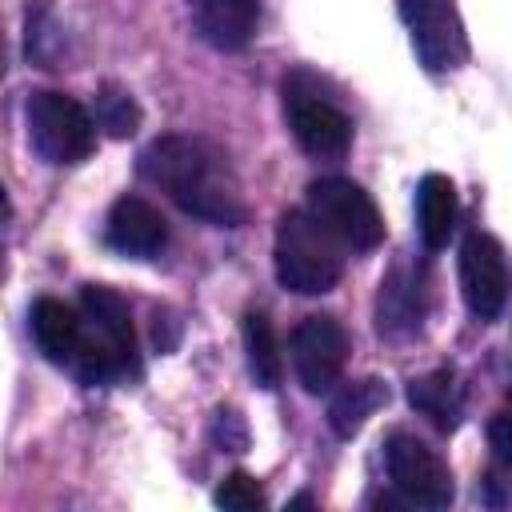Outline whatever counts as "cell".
Returning <instances> with one entry per match:
<instances>
[{"instance_id":"1","label":"cell","mask_w":512,"mask_h":512,"mask_svg":"<svg viewBox=\"0 0 512 512\" xmlns=\"http://www.w3.org/2000/svg\"><path fill=\"white\" fill-rule=\"evenodd\" d=\"M140 172L196 220H208L216 228H236L248 220V204L228 156L200 136L152 140L140 152Z\"/></svg>"},{"instance_id":"2","label":"cell","mask_w":512,"mask_h":512,"mask_svg":"<svg viewBox=\"0 0 512 512\" xmlns=\"http://www.w3.org/2000/svg\"><path fill=\"white\" fill-rule=\"evenodd\" d=\"M340 240L308 212L292 208L276 224V244H272V264L276 280L296 292V296H324L340 284L344 260H340Z\"/></svg>"},{"instance_id":"3","label":"cell","mask_w":512,"mask_h":512,"mask_svg":"<svg viewBox=\"0 0 512 512\" xmlns=\"http://www.w3.org/2000/svg\"><path fill=\"white\" fill-rule=\"evenodd\" d=\"M28 116V140L44 164H80L88 160L96 144V116H88L84 104H76L64 92H32L24 104Z\"/></svg>"},{"instance_id":"4","label":"cell","mask_w":512,"mask_h":512,"mask_svg":"<svg viewBox=\"0 0 512 512\" xmlns=\"http://www.w3.org/2000/svg\"><path fill=\"white\" fill-rule=\"evenodd\" d=\"M308 212L356 252H372L384 240V216L376 200L348 176H320L308 184Z\"/></svg>"},{"instance_id":"5","label":"cell","mask_w":512,"mask_h":512,"mask_svg":"<svg viewBox=\"0 0 512 512\" xmlns=\"http://www.w3.org/2000/svg\"><path fill=\"white\" fill-rule=\"evenodd\" d=\"M384 464L396 492L420 508H448L456 496L448 464L412 432H392L384 440Z\"/></svg>"},{"instance_id":"6","label":"cell","mask_w":512,"mask_h":512,"mask_svg":"<svg viewBox=\"0 0 512 512\" xmlns=\"http://www.w3.org/2000/svg\"><path fill=\"white\" fill-rule=\"evenodd\" d=\"M508 288L512 272L500 240L488 232H468L460 244V292L468 312L476 320H496L508 304Z\"/></svg>"},{"instance_id":"7","label":"cell","mask_w":512,"mask_h":512,"mask_svg":"<svg viewBox=\"0 0 512 512\" xmlns=\"http://www.w3.org/2000/svg\"><path fill=\"white\" fill-rule=\"evenodd\" d=\"M400 16L412 32V48L432 72H452L468 56V36L452 0H400Z\"/></svg>"},{"instance_id":"8","label":"cell","mask_w":512,"mask_h":512,"mask_svg":"<svg viewBox=\"0 0 512 512\" xmlns=\"http://www.w3.org/2000/svg\"><path fill=\"white\" fill-rule=\"evenodd\" d=\"M348 364V332L336 316H304L292 328V368L304 392H328Z\"/></svg>"},{"instance_id":"9","label":"cell","mask_w":512,"mask_h":512,"mask_svg":"<svg viewBox=\"0 0 512 512\" xmlns=\"http://www.w3.org/2000/svg\"><path fill=\"white\" fill-rule=\"evenodd\" d=\"M284 112H288V128L296 136V144L316 156V160H336L348 152L352 144V120L328 104L324 96L300 92L296 84H284Z\"/></svg>"},{"instance_id":"10","label":"cell","mask_w":512,"mask_h":512,"mask_svg":"<svg viewBox=\"0 0 512 512\" xmlns=\"http://www.w3.org/2000/svg\"><path fill=\"white\" fill-rule=\"evenodd\" d=\"M104 236H108V244L116 252L136 256V260H148V256H156L168 244V224H164L160 208H152L144 196H120L108 208Z\"/></svg>"},{"instance_id":"11","label":"cell","mask_w":512,"mask_h":512,"mask_svg":"<svg viewBox=\"0 0 512 512\" xmlns=\"http://www.w3.org/2000/svg\"><path fill=\"white\" fill-rule=\"evenodd\" d=\"M80 308H84V320L92 324V332L128 364V372H136V328H132V312L124 304V296L108 284H84Z\"/></svg>"},{"instance_id":"12","label":"cell","mask_w":512,"mask_h":512,"mask_svg":"<svg viewBox=\"0 0 512 512\" xmlns=\"http://www.w3.org/2000/svg\"><path fill=\"white\" fill-rule=\"evenodd\" d=\"M192 24L204 44L220 52H240L260 24V4L256 0H196Z\"/></svg>"},{"instance_id":"13","label":"cell","mask_w":512,"mask_h":512,"mask_svg":"<svg viewBox=\"0 0 512 512\" xmlns=\"http://www.w3.org/2000/svg\"><path fill=\"white\" fill-rule=\"evenodd\" d=\"M32 336H36V348L52 364H64V368H72L80 348H84V324L56 296H40L32 304Z\"/></svg>"},{"instance_id":"14","label":"cell","mask_w":512,"mask_h":512,"mask_svg":"<svg viewBox=\"0 0 512 512\" xmlns=\"http://www.w3.org/2000/svg\"><path fill=\"white\" fill-rule=\"evenodd\" d=\"M456 216H460L456 184L440 172H428L416 188V224H420V240L428 252L448 248V240L456 232Z\"/></svg>"},{"instance_id":"15","label":"cell","mask_w":512,"mask_h":512,"mask_svg":"<svg viewBox=\"0 0 512 512\" xmlns=\"http://www.w3.org/2000/svg\"><path fill=\"white\" fill-rule=\"evenodd\" d=\"M384 404H388V384L384 380H376V376L352 380L340 392H332V400H328V424H332V432L340 440H352L368 424V416L376 408H384Z\"/></svg>"},{"instance_id":"16","label":"cell","mask_w":512,"mask_h":512,"mask_svg":"<svg viewBox=\"0 0 512 512\" xmlns=\"http://www.w3.org/2000/svg\"><path fill=\"white\" fill-rule=\"evenodd\" d=\"M408 400L416 412H424L440 432H452L460 424V388H456V376L452 368H440V372H428L420 380L408 384Z\"/></svg>"},{"instance_id":"17","label":"cell","mask_w":512,"mask_h":512,"mask_svg":"<svg viewBox=\"0 0 512 512\" xmlns=\"http://www.w3.org/2000/svg\"><path fill=\"white\" fill-rule=\"evenodd\" d=\"M244 352H248V372L256 376L260 388H276L284 376V356L276 328L264 312H244Z\"/></svg>"},{"instance_id":"18","label":"cell","mask_w":512,"mask_h":512,"mask_svg":"<svg viewBox=\"0 0 512 512\" xmlns=\"http://www.w3.org/2000/svg\"><path fill=\"white\" fill-rule=\"evenodd\" d=\"M96 124L112 136V140H128L140 128V104L132 100V92H124L120 84H104L96 92Z\"/></svg>"},{"instance_id":"19","label":"cell","mask_w":512,"mask_h":512,"mask_svg":"<svg viewBox=\"0 0 512 512\" xmlns=\"http://www.w3.org/2000/svg\"><path fill=\"white\" fill-rule=\"evenodd\" d=\"M216 504H220V508H232V512H256V508H264V488L256 484V476L232 472V476H224V484L216 488Z\"/></svg>"},{"instance_id":"20","label":"cell","mask_w":512,"mask_h":512,"mask_svg":"<svg viewBox=\"0 0 512 512\" xmlns=\"http://www.w3.org/2000/svg\"><path fill=\"white\" fill-rule=\"evenodd\" d=\"M212 440H216L220 452H244V448H248L244 416L232 412V408H216V412H212Z\"/></svg>"},{"instance_id":"21","label":"cell","mask_w":512,"mask_h":512,"mask_svg":"<svg viewBox=\"0 0 512 512\" xmlns=\"http://www.w3.org/2000/svg\"><path fill=\"white\" fill-rule=\"evenodd\" d=\"M488 444H492L496 460H500L504 468H512V412L492 416V424H488Z\"/></svg>"}]
</instances>
